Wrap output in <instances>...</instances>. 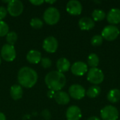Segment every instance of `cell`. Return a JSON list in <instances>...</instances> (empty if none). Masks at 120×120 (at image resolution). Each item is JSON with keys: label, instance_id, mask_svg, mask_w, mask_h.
<instances>
[{"label": "cell", "instance_id": "cell-27", "mask_svg": "<svg viewBox=\"0 0 120 120\" xmlns=\"http://www.w3.org/2000/svg\"><path fill=\"white\" fill-rule=\"evenodd\" d=\"M8 25L3 20H0V37L6 36L8 33Z\"/></svg>", "mask_w": 120, "mask_h": 120}, {"label": "cell", "instance_id": "cell-17", "mask_svg": "<svg viewBox=\"0 0 120 120\" xmlns=\"http://www.w3.org/2000/svg\"><path fill=\"white\" fill-rule=\"evenodd\" d=\"M26 59L31 64H37L41 60V54L37 50H30L27 54Z\"/></svg>", "mask_w": 120, "mask_h": 120}, {"label": "cell", "instance_id": "cell-26", "mask_svg": "<svg viewBox=\"0 0 120 120\" xmlns=\"http://www.w3.org/2000/svg\"><path fill=\"white\" fill-rule=\"evenodd\" d=\"M103 42V38L101 35H95L91 39V43L94 46H99Z\"/></svg>", "mask_w": 120, "mask_h": 120}, {"label": "cell", "instance_id": "cell-3", "mask_svg": "<svg viewBox=\"0 0 120 120\" xmlns=\"http://www.w3.org/2000/svg\"><path fill=\"white\" fill-rule=\"evenodd\" d=\"M60 18L59 11L55 7L48 8L44 13L43 18L45 22L50 25H56L58 22Z\"/></svg>", "mask_w": 120, "mask_h": 120}, {"label": "cell", "instance_id": "cell-10", "mask_svg": "<svg viewBox=\"0 0 120 120\" xmlns=\"http://www.w3.org/2000/svg\"><path fill=\"white\" fill-rule=\"evenodd\" d=\"M58 40L54 37H52V36L46 37L44 40L43 44H42L43 49L46 52L50 53H55L58 49Z\"/></svg>", "mask_w": 120, "mask_h": 120}, {"label": "cell", "instance_id": "cell-23", "mask_svg": "<svg viewBox=\"0 0 120 120\" xmlns=\"http://www.w3.org/2000/svg\"><path fill=\"white\" fill-rule=\"evenodd\" d=\"M106 14L101 9H95L92 13V19L95 21H101L105 19Z\"/></svg>", "mask_w": 120, "mask_h": 120}, {"label": "cell", "instance_id": "cell-21", "mask_svg": "<svg viewBox=\"0 0 120 120\" xmlns=\"http://www.w3.org/2000/svg\"><path fill=\"white\" fill-rule=\"evenodd\" d=\"M101 92V89L99 86L93 85L88 89L87 91H86V95L89 98H96L97 96H98L100 95Z\"/></svg>", "mask_w": 120, "mask_h": 120}, {"label": "cell", "instance_id": "cell-33", "mask_svg": "<svg viewBox=\"0 0 120 120\" xmlns=\"http://www.w3.org/2000/svg\"><path fill=\"white\" fill-rule=\"evenodd\" d=\"M0 120H6L5 115L3 112H0Z\"/></svg>", "mask_w": 120, "mask_h": 120}, {"label": "cell", "instance_id": "cell-13", "mask_svg": "<svg viewBox=\"0 0 120 120\" xmlns=\"http://www.w3.org/2000/svg\"><path fill=\"white\" fill-rule=\"evenodd\" d=\"M81 109L77 105H72L69 107L66 111L67 120H79L82 118Z\"/></svg>", "mask_w": 120, "mask_h": 120}, {"label": "cell", "instance_id": "cell-19", "mask_svg": "<svg viewBox=\"0 0 120 120\" xmlns=\"http://www.w3.org/2000/svg\"><path fill=\"white\" fill-rule=\"evenodd\" d=\"M22 86L19 84H14L10 89V95L11 98L15 100H19L22 97Z\"/></svg>", "mask_w": 120, "mask_h": 120}, {"label": "cell", "instance_id": "cell-35", "mask_svg": "<svg viewBox=\"0 0 120 120\" xmlns=\"http://www.w3.org/2000/svg\"><path fill=\"white\" fill-rule=\"evenodd\" d=\"M45 2H46L48 4H53L56 2V0H52V1H49L48 0V1H45Z\"/></svg>", "mask_w": 120, "mask_h": 120}, {"label": "cell", "instance_id": "cell-30", "mask_svg": "<svg viewBox=\"0 0 120 120\" xmlns=\"http://www.w3.org/2000/svg\"><path fill=\"white\" fill-rule=\"evenodd\" d=\"M7 9L4 6H0V20H2L7 14Z\"/></svg>", "mask_w": 120, "mask_h": 120}, {"label": "cell", "instance_id": "cell-36", "mask_svg": "<svg viewBox=\"0 0 120 120\" xmlns=\"http://www.w3.org/2000/svg\"><path fill=\"white\" fill-rule=\"evenodd\" d=\"M11 1V0H8V1H5V0H4L3 2H4V3H8V4Z\"/></svg>", "mask_w": 120, "mask_h": 120}, {"label": "cell", "instance_id": "cell-6", "mask_svg": "<svg viewBox=\"0 0 120 120\" xmlns=\"http://www.w3.org/2000/svg\"><path fill=\"white\" fill-rule=\"evenodd\" d=\"M103 120H117L119 117V111L113 105H107L101 111Z\"/></svg>", "mask_w": 120, "mask_h": 120}, {"label": "cell", "instance_id": "cell-22", "mask_svg": "<svg viewBox=\"0 0 120 120\" xmlns=\"http://www.w3.org/2000/svg\"><path fill=\"white\" fill-rule=\"evenodd\" d=\"M87 63L88 65L91 68H96L98 64H99V58L98 56L94 53H91L87 58Z\"/></svg>", "mask_w": 120, "mask_h": 120}, {"label": "cell", "instance_id": "cell-25", "mask_svg": "<svg viewBox=\"0 0 120 120\" xmlns=\"http://www.w3.org/2000/svg\"><path fill=\"white\" fill-rule=\"evenodd\" d=\"M30 25L34 29H41L44 25V22L39 18H32L30 21Z\"/></svg>", "mask_w": 120, "mask_h": 120}, {"label": "cell", "instance_id": "cell-9", "mask_svg": "<svg viewBox=\"0 0 120 120\" xmlns=\"http://www.w3.org/2000/svg\"><path fill=\"white\" fill-rule=\"evenodd\" d=\"M69 96L75 100H81L86 95L85 89L80 84H75L70 86L69 90Z\"/></svg>", "mask_w": 120, "mask_h": 120}, {"label": "cell", "instance_id": "cell-31", "mask_svg": "<svg viewBox=\"0 0 120 120\" xmlns=\"http://www.w3.org/2000/svg\"><path fill=\"white\" fill-rule=\"evenodd\" d=\"M30 2L34 6H40L41 4L44 3V1H43V0H30Z\"/></svg>", "mask_w": 120, "mask_h": 120}, {"label": "cell", "instance_id": "cell-14", "mask_svg": "<svg viewBox=\"0 0 120 120\" xmlns=\"http://www.w3.org/2000/svg\"><path fill=\"white\" fill-rule=\"evenodd\" d=\"M107 20L111 25H117L120 22V8H112L108 13Z\"/></svg>", "mask_w": 120, "mask_h": 120}, {"label": "cell", "instance_id": "cell-11", "mask_svg": "<svg viewBox=\"0 0 120 120\" xmlns=\"http://www.w3.org/2000/svg\"><path fill=\"white\" fill-rule=\"evenodd\" d=\"M66 11L69 14L72 15H80L82 11V5L79 1L70 0L66 5Z\"/></svg>", "mask_w": 120, "mask_h": 120}, {"label": "cell", "instance_id": "cell-5", "mask_svg": "<svg viewBox=\"0 0 120 120\" xmlns=\"http://www.w3.org/2000/svg\"><path fill=\"white\" fill-rule=\"evenodd\" d=\"M120 31L118 27L115 25H110L108 26H105L103 30H102L101 36L103 39H105L107 41H114L117 38V37L120 34Z\"/></svg>", "mask_w": 120, "mask_h": 120}, {"label": "cell", "instance_id": "cell-2", "mask_svg": "<svg viewBox=\"0 0 120 120\" xmlns=\"http://www.w3.org/2000/svg\"><path fill=\"white\" fill-rule=\"evenodd\" d=\"M44 81L50 90L56 92L60 91L65 86L66 84V77L63 73L53 70L46 75Z\"/></svg>", "mask_w": 120, "mask_h": 120}, {"label": "cell", "instance_id": "cell-7", "mask_svg": "<svg viewBox=\"0 0 120 120\" xmlns=\"http://www.w3.org/2000/svg\"><path fill=\"white\" fill-rule=\"evenodd\" d=\"M23 4L20 0H11L7 5V11L13 17L20 15L23 11Z\"/></svg>", "mask_w": 120, "mask_h": 120}, {"label": "cell", "instance_id": "cell-32", "mask_svg": "<svg viewBox=\"0 0 120 120\" xmlns=\"http://www.w3.org/2000/svg\"><path fill=\"white\" fill-rule=\"evenodd\" d=\"M55 93H56V91L49 89V90L48 91V92H47V96H48V98H53V96H54V95H55Z\"/></svg>", "mask_w": 120, "mask_h": 120}, {"label": "cell", "instance_id": "cell-34", "mask_svg": "<svg viewBox=\"0 0 120 120\" xmlns=\"http://www.w3.org/2000/svg\"><path fill=\"white\" fill-rule=\"evenodd\" d=\"M87 120H101V119H100V118H98V117L93 116V117H90L89 118H88Z\"/></svg>", "mask_w": 120, "mask_h": 120}, {"label": "cell", "instance_id": "cell-15", "mask_svg": "<svg viewBox=\"0 0 120 120\" xmlns=\"http://www.w3.org/2000/svg\"><path fill=\"white\" fill-rule=\"evenodd\" d=\"M95 26L94 20L89 17H83L79 20V27L82 30H90Z\"/></svg>", "mask_w": 120, "mask_h": 120}, {"label": "cell", "instance_id": "cell-18", "mask_svg": "<svg viewBox=\"0 0 120 120\" xmlns=\"http://www.w3.org/2000/svg\"><path fill=\"white\" fill-rule=\"evenodd\" d=\"M56 68L58 71L61 73L68 72L70 68V63L65 58H60L57 60Z\"/></svg>", "mask_w": 120, "mask_h": 120}, {"label": "cell", "instance_id": "cell-12", "mask_svg": "<svg viewBox=\"0 0 120 120\" xmlns=\"http://www.w3.org/2000/svg\"><path fill=\"white\" fill-rule=\"evenodd\" d=\"M70 69L73 75L76 76H82L87 72L88 66L87 64L82 61H77L70 67Z\"/></svg>", "mask_w": 120, "mask_h": 120}, {"label": "cell", "instance_id": "cell-20", "mask_svg": "<svg viewBox=\"0 0 120 120\" xmlns=\"http://www.w3.org/2000/svg\"><path fill=\"white\" fill-rule=\"evenodd\" d=\"M107 98L112 103H117L120 100V89H111L108 92V94L107 95Z\"/></svg>", "mask_w": 120, "mask_h": 120}, {"label": "cell", "instance_id": "cell-24", "mask_svg": "<svg viewBox=\"0 0 120 120\" xmlns=\"http://www.w3.org/2000/svg\"><path fill=\"white\" fill-rule=\"evenodd\" d=\"M6 41L8 42V44L13 46L15 44V42L17 41L18 35H17L15 32L11 31V32H8V33L6 36Z\"/></svg>", "mask_w": 120, "mask_h": 120}, {"label": "cell", "instance_id": "cell-37", "mask_svg": "<svg viewBox=\"0 0 120 120\" xmlns=\"http://www.w3.org/2000/svg\"><path fill=\"white\" fill-rule=\"evenodd\" d=\"M1 56H0V65H1Z\"/></svg>", "mask_w": 120, "mask_h": 120}, {"label": "cell", "instance_id": "cell-16", "mask_svg": "<svg viewBox=\"0 0 120 120\" xmlns=\"http://www.w3.org/2000/svg\"><path fill=\"white\" fill-rule=\"evenodd\" d=\"M55 101L59 105H67L70 102V96L68 93L62 91H56L53 96Z\"/></svg>", "mask_w": 120, "mask_h": 120}, {"label": "cell", "instance_id": "cell-28", "mask_svg": "<svg viewBox=\"0 0 120 120\" xmlns=\"http://www.w3.org/2000/svg\"><path fill=\"white\" fill-rule=\"evenodd\" d=\"M41 65L44 68H49L51 66V60L49 58H43L41 60Z\"/></svg>", "mask_w": 120, "mask_h": 120}, {"label": "cell", "instance_id": "cell-4", "mask_svg": "<svg viewBox=\"0 0 120 120\" xmlns=\"http://www.w3.org/2000/svg\"><path fill=\"white\" fill-rule=\"evenodd\" d=\"M87 80L95 85L102 83L104 80V74L103 71L97 68H91L87 72Z\"/></svg>", "mask_w": 120, "mask_h": 120}, {"label": "cell", "instance_id": "cell-8", "mask_svg": "<svg viewBox=\"0 0 120 120\" xmlns=\"http://www.w3.org/2000/svg\"><path fill=\"white\" fill-rule=\"evenodd\" d=\"M1 56L5 61L7 62L14 60L16 56V52L14 46L8 44H4L1 49Z\"/></svg>", "mask_w": 120, "mask_h": 120}, {"label": "cell", "instance_id": "cell-1", "mask_svg": "<svg viewBox=\"0 0 120 120\" xmlns=\"http://www.w3.org/2000/svg\"><path fill=\"white\" fill-rule=\"evenodd\" d=\"M17 78L19 85L25 88H32L36 84L38 75L34 70L25 66L19 70Z\"/></svg>", "mask_w": 120, "mask_h": 120}, {"label": "cell", "instance_id": "cell-29", "mask_svg": "<svg viewBox=\"0 0 120 120\" xmlns=\"http://www.w3.org/2000/svg\"><path fill=\"white\" fill-rule=\"evenodd\" d=\"M41 116L45 120H49L51 117V112L49 110L46 109V110H44L42 112H41Z\"/></svg>", "mask_w": 120, "mask_h": 120}]
</instances>
